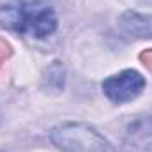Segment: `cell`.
Listing matches in <instances>:
<instances>
[{
	"instance_id": "3",
	"label": "cell",
	"mask_w": 152,
	"mask_h": 152,
	"mask_svg": "<svg viewBox=\"0 0 152 152\" xmlns=\"http://www.w3.org/2000/svg\"><path fill=\"white\" fill-rule=\"evenodd\" d=\"M147 81L145 78L140 75L138 71L134 69H124L117 75L108 76L103 83H101V88H103V94L115 104H124V103H129L133 99H136L143 88H145Z\"/></svg>"
},
{
	"instance_id": "2",
	"label": "cell",
	"mask_w": 152,
	"mask_h": 152,
	"mask_svg": "<svg viewBox=\"0 0 152 152\" xmlns=\"http://www.w3.org/2000/svg\"><path fill=\"white\" fill-rule=\"evenodd\" d=\"M51 143L60 152H115L113 145L92 126L62 122L50 131Z\"/></svg>"
},
{
	"instance_id": "8",
	"label": "cell",
	"mask_w": 152,
	"mask_h": 152,
	"mask_svg": "<svg viewBox=\"0 0 152 152\" xmlns=\"http://www.w3.org/2000/svg\"><path fill=\"white\" fill-rule=\"evenodd\" d=\"M142 60H143V64H145V66H149V67L152 69V50L142 53Z\"/></svg>"
},
{
	"instance_id": "6",
	"label": "cell",
	"mask_w": 152,
	"mask_h": 152,
	"mask_svg": "<svg viewBox=\"0 0 152 152\" xmlns=\"http://www.w3.org/2000/svg\"><path fill=\"white\" fill-rule=\"evenodd\" d=\"M66 87V67L62 62L55 60L42 73V88L46 92H62Z\"/></svg>"
},
{
	"instance_id": "5",
	"label": "cell",
	"mask_w": 152,
	"mask_h": 152,
	"mask_svg": "<svg viewBox=\"0 0 152 152\" xmlns=\"http://www.w3.org/2000/svg\"><path fill=\"white\" fill-rule=\"evenodd\" d=\"M118 27L124 34L138 39H152V14L127 11L120 16Z\"/></svg>"
},
{
	"instance_id": "4",
	"label": "cell",
	"mask_w": 152,
	"mask_h": 152,
	"mask_svg": "<svg viewBox=\"0 0 152 152\" xmlns=\"http://www.w3.org/2000/svg\"><path fill=\"white\" fill-rule=\"evenodd\" d=\"M122 152H152V117H134L126 126Z\"/></svg>"
},
{
	"instance_id": "1",
	"label": "cell",
	"mask_w": 152,
	"mask_h": 152,
	"mask_svg": "<svg viewBox=\"0 0 152 152\" xmlns=\"http://www.w3.org/2000/svg\"><path fill=\"white\" fill-rule=\"evenodd\" d=\"M0 27L21 36L44 39L58 27L57 12L39 0H18L0 7Z\"/></svg>"
},
{
	"instance_id": "7",
	"label": "cell",
	"mask_w": 152,
	"mask_h": 152,
	"mask_svg": "<svg viewBox=\"0 0 152 152\" xmlns=\"http://www.w3.org/2000/svg\"><path fill=\"white\" fill-rule=\"evenodd\" d=\"M11 55V46L5 42V41H2L0 39V66H2V62H5V58Z\"/></svg>"
}]
</instances>
